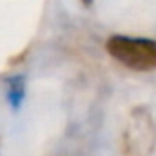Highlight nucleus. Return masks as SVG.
I'll list each match as a JSON object with an SVG mask.
<instances>
[{
    "instance_id": "f257e3e1",
    "label": "nucleus",
    "mask_w": 156,
    "mask_h": 156,
    "mask_svg": "<svg viewBox=\"0 0 156 156\" xmlns=\"http://www.w3.org/2000/svg\"><path fill=\"white\" fill-rule=\"evenodd\" d=\"M106 50L114 60L130 70L146 72L156 68V40L132 36H110L106 42Z\"/></svg>"
}]
</instances>
